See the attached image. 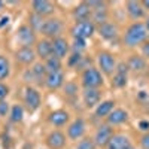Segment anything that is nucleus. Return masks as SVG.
I'll return each mask as SVG.
<instances>
[{"label":"nucleus","mask_w":149,"mask_h":149,"mask_svg":"<svg viewBox=\"0 0 149 149\" xmlns=\"http://www.w3.org/2000/svg\"><path fill=\"white\" fill-rule=\"evenodd\" d=\"M128 70H134V72H140L146 67V60L140 55H131L127 61Z\"/></svg>","instance_id":"26"},{"label":"nucleus","mask_w":149,"mask_h":149,"mask_svg":"<svg viewBox=\"0 0 149 149\" xmlns=\"http://www.w3.org/2000/svg\"><path fill=\"white\" fill-rule=\"evenodd\" d=\"M142 6H143V9L146 10H149V0H143V2H142Z\"/></svg>","instance_id":"43"},{"label":"nucleus","mask_w":149,"mask_h":149,"mask_svg":"<svg viewBox=\"0 0 149 149\" xmlns=\"http://www.w3.org/2000/svg\"><path fill=\"white\" fill-rule=\"evenodd\" d=\"M29 73H30L31 79H34V81H37V82H43V84H45V78H46V74H48V70H46L45 64H42V63H36V64H33V67L30 69Z\"/></svg>","instance_id":"25"},{"label":"nucleus","mask_w":149,"mask_h":149,"mask_svg":"<svg viewBox=\"0 0 149 149\" xmlns=\"http://www.w3.org/2000/svg\"><path fill=\"white\" fill-rule=\"evenodd\" d=\"M140 146L143 149H149V133H145L140 137Z\"/></svg>","instance_id":"38"},{"label":"nucleus","mask_w":149,"mask_h":149,"mask_svg":"<svg viewBox=\"0 0 149 149\" xmlns=\"http://www.w3.org/2000/svg\"><path fill=\"white\" fill-rule=\"evenodd\" d=\"M107 18H109V12H107V8L104 9H97V10H93V17H91V21L94 24H98V26H102V24L107 22Z\"/></svg>","instance_id":"29"},{"label":"nucleus","mask_w":149,"mask_h":149,"mask_svg":"<svg viewBox=\"0 0 149 149\" xmlns=\"http://www.w3.org/2000/svg\"><path fill=\"white\" fill-rule=\"evenodd\" d=\"M37 58L36 51L33 48H27V46H21L15 51V60L17 63H19L21 66H31L34 64V60Z\"/></svg>","instance_id":"9"},{"label":"nucleus","mask_w":149,"mask_h":149,"mask_svg":"<svg viewBox=\"0 0 149 149\" xmlns=\"http://www.w3.org/2000/svg\"><path fill=\"white\" fill-rule=\"evenodd\" d=\"M70 119V113L64 109H57V110H52L48 116V121L49 124H52L54 127H63L69 122Z\"/></svg>","instance_id":"18"},{"label":"nucleus","mask_w":149,"mask_h":149,"mask_svg":"<svg viewBox=\"0 0 149 149\" xmlns=\"http://www.w3.org/2000/svg\"><path fill=\"white\" fill-rule=\"evenodd\" d=\"M85 48H86V40L85 39H73V45H72L73 52H81Z\"/></svg>","instance_id":"33"},{"label":"nucleus","mask_w":149,"mask_h":149,"mask_svg":"<svg viewBox=\"0 0 149 149\" xmlns=\"http://www.w3.org/2000/svg\"><path fill=\"white\" fill-rule=\"evenodd\" d=\"M95 143H94V139H90V137H85L82 139L79 143H78V148L76 149H95Z\"/></svg>","instance_id":"32"},{"label":"nucleus","mask_w":149,"mask_h":149,"mask_svg":"<svg viewBox=\"0 0 149 149\" xmlns=\"http://www.w3.org/2000/svg\"><path fill=\"white\" fill-rule=\"evenodd\" d=\"M127 72H128L127 63L116 64L115 74H113V78H112V86H115V88H124V86L127 85Z\"/></svg>","instance_id":"14"},{"label":"nucleus","mask_w":149,"mask_h":149,"mask_svg":"<svg viewBox=\"0 0 149 149\" xmlns=\"http://www.w3.org/2000/svg\"><path fill=\"white\" fill-rule=\"evenodd\" d=\"M125 9H127V14L128 17L136 22L139 21L140 18L145 17V9L142 6V2H136V0H130V2L125 3Z\"/></svg>","instance_id":"21"},{"label":"nucleus","mask_w":149,"mask_h":149,"mask_svg":"<svg viewBox=\"0 0 149 149\" xmlns=\"http://www.w3.org/2000/svg\"><path fill=\"white\" fill-rule=\"evenodd\" d=\"M63 29H64V26L60 18H48V19H45V24H43L40 33L45 36V39L52 40L55 37H61Z\"/></svg>","instance_id":"3"},{"label":"nucleus","mask_w":149,"mask_h":149,"mask_svg":"<svg viewBox=\"0 0 149 149\" xmlns=\"http://www.w3.org/2000/svg\"><path fill=\"white\" fill-rule=\"evenodd\" d=\"M3 6H5V3H3V2H0V10L3 9Z\"/></svg>","instance_id":"45"},{"label":"nucleus","mask_w":149,"mask_h":149,"mask_svg":"<svg viewBox=\"0 0 149 149\" xmlns=\"http://www.w3.org/2000/svg\"><path fill=\"white\" fill-rule=\"evenodd\" d=\"M43 64H45L48 73H51V72H61V67H63V63H61V60H60L58 57H55V55L49 57Z\"/></svg>","instance_id":"28"},{"label":"nucleus","mask_w":149,"mask_h":149,"mask_svg":"<svg viewBox=\"0 0 149 149\" xmlns=\"http://www.w3.org/2000/svg\"><path fill=\"white\" fill-rule=\"evenodd\" d=\"M10 121L12 122H21L22 118H24V107L21 104H14L10 107Z\"/></svg>","instance_id":"31"},{"label":"nucleus","mask_w":149,"mask_h":149,"mask_svg":"<svg viewBox=\"0 0 149 149\" xmlns=\"http://www.w3.org/2000/svg\"><path fill=\"white\" fill-rule=\"evenodd\" d=\"M17 39L21 43V46H27L31 48V45L37 43L36 40V31L29 26V24H22L17 31Z\"/></svg>","instance_id":"6"},{"label":"nucleus","mask_w":149,"mask_h":149,"mask_svg":"<svg viewBox=\"0 0 149 149\" xmlns=\"http://www.w3.org/2000/svg\"><path fill=\"white\" fill-rule=\"evenodd\" d=\"M54 10H55L54 3L48 2V0H34V2H31V12H34V14L40 15L43 18L52 15Z\"/></svg>","instance_id":"12"},{"label":"nucleus","mask_w":149,"mask_h":149,"mask_svg":"<svg viewBox=\"0 0 149 149\" xmlns=\"http://www.w3.org/2000/svg\"><path fill=\"white\" fill-rule=\"evenodd\" d=\"M9 94V86L3 82H0V102H3Z\"/></svg>","instance_id":"36"},{"label":"nucleus","mask_w":149,"mask_h":149,"mask_svg":"<svg viewBox=\"0 0 149 149\" xmlns=\"http://www.w3.org/2000/svg\"><path fill=\"white\" fill-rule=\"evenodd\" d=\"M85 130H86V124H85L84 118H76L73 122L69 124V127H67V137L70 140H78V139H81L82 136L85 134Z\"/></svg>","instance_id":"10"},{"label":"nucleus","mask_w":149,"mask_h":149,"mask_svg":"<svg viewBox=\"0 0 149 149\" xmlns=\"http://www.w3.org/2000/svg\"><path fill=\"white\" fill-rule=\"evenodd\" d=\"M9 113V103L8 102H0V116H6Z\"/></svg>","instance_id":"37"},{"label":"nucleus","mask_w":149,"mask_h":149,"mask_svg":"<svg viewBox=\"0 0 149 149\" xmlns=\"http://www.w3.org/2000/svg\"><path fill=\"white\" fill-rule=\"evenodd\" d=\"M142 52H143V55H145V57H148V58H149V42H146V43L142 46Z\"/></svg>","instance_id":"40"},{"label":"nucleus","mask_w":149,"mask_h":149,"mask_svg":"<svg viewBox=\"0 0 149 149\" xmlns=\"http://www.w3.org/2000/svg\"><path fill=\"white\" fill-rule=\"evenodd\" d=\"M139 127H140L142 131L149 133V121H140V122H139Z\"/></svg>","instance_id":"39"},{"label":"nucleus","mask_w":149,"mask_h":149,"mask_svg":"<svg viewBox=\"0 0 149 149\" xmlns=\"http://www.w3.org/2000/svg\"><path fill=\"white\" fill-rule=\"evenodd\" d=\"M40 103H42V98H40L39 91H37L36 88H33V86H27L26 94H24V104H26L27 110L29 112H36L40 107Z\"/></svg>","instance_id":"7"},{"label":"nucleus","mask_w":149,"mask_h":149,"mask_svg":"<svg viewBox=\"0 0 149 149\" xmlns=\"http://www.w3.org/2000/svg\"><path fill=\"white\" fill-rule=\"evenodd\" d=\"M81 84L84 88H100L103 85L102 72L95 67H86L81 74Z\"/></svg>","instance_id":"2"},{"label":"nucleus","mask_w":149,"mask_h":149,"mask_svg":"<svg viewBox=\"0 0 149 149\" xmlns=\"http://www.w3.org/2000/svg\"><path fill=\"white\" fill-rule=\"evenodd\" d=\"M88 6L91 8V10H97V9H104L106 8V2H97V0H90Z\"/></svg>","instance_id":"35"},{"label":"nucleus","mask_w":149,"mask_h":149,"mask_svg":"<svg viewBox=\"0 0 149 149\" xmlns=\"http://www.w3.org/2000/svg\"><path fill=\"white\" fill-rule=\"evenodd\" d=\"M127 119H128V112L121 109V107H116V109L112 110L109 113V116L106 118V124L110 127H116V125L124 124Z\"/></svg>","instance_id":"17"},{"label":"nucleus","mask_w":149,"mask_h":149,"mask_svg":"<svg viewBox=\"0 0 149 149\" xmlns=\"http://www.w3.org/2000/svg\"><path fill=\"white\" fill-rule=\"evenodd\" d=\"M82 60V55H81V52H73L70 57H69V61H67V64L70 66V67H78V64H79V61Z\"/></svg>","instance_id":"34"},{"label":"nucleus","mask_w":149,"mask_h":149,"mask_svg":"<svg viewBox=\"0 0 149 149\" xmlns=\"http://www.w3.org/2000/svg\"><path fill=\"white\" fill-rule=\"evenodd\" d=\"M10 73V63L8 57L0 55V81H5Z\"/></svg>","instance_id":"30"},{"label":"nucleus","mask_w":149,"mask_h":149,"mask_svg":"<svg viewBox=\"0 0 149 149\" xmlns=\"http://www.w3.org/2000/svg\"><path fill=\"white\" fill-rule=\"evenodd\" d=\"M145 26H146V29H148V31H149V17L146 18V22H145Z\"/></svg>","instance_id":"44"},{"label":"nucleus","mask_w":149,"mask_h":149,"mask_svg":"<svg viewBox=\"0 0 149 149\" xmlns=\"http://www.w3.org/2000/svg\"><path fill=\"white\" fill-rule=\"evenodd\" d=\"M113 109H115V102L113 100H104V102H100V104H97L94 115H95V118H100V119L107 118L109 113Z\"/></svg>","instance_id":"24"},{"label":"nucleus","mask_w":149,"mask_h":149,"mask_svg":"<svg viewBox=\"0 0 149 149\" xmlns=\"http://www.w3.org/2000/svg\"><path fill=\"white\" fill-rule=\"evenodd\" d=\"M67 91H70L69 94H74V93H76V90H74V85H73V84H67V85H66V93H67Z\"/></svg>","instance_id":"42"},{"label":"nucleus","mask_w":149,"mask_h":149,"mask_svg":"<svg viewBox=\"0 0 149 149\" xmlns=\"http://www.w3.org/2000/svg\"><path fill=\"white\" fill-rule=\"evenodd\" d=\"M45 85L48 90H58L64 85V73L63 72H51L46 74Z\"/></svg>","instance_id":"19"},{"label":"nucleus","mask_w":149,"mask_h":149,"mask_svg":"<svg viewBox=\"0 0 149 149\" xmlns=\"http://www.w3.org/2000/svg\"><path fill=\"white\" fill-rule=\"evenodd\" d=\"M127 149H134V146H133V145H130V146H128Z\"/></svg>","instance_id":"46"},{"label":"nucleus","mask_w":149,"mask_h":149,"mask_svg":"<svg viewBox=\"0 0 149 149\" xmlns=\"http://www.w3.org/2000/svg\"><path fill=\"white\" fill-rule=\"evenodd\" d=\"M34 51H36L37 58H40V60L46 61L49 57H52V55H54V52H52V40H49V39L37 40Z\"/></svg>","instance_id":"15"},{"label":"nucleus","mask_w":149,"mask_h":149,"mask_svg":"<svg viewBox=\"0 0 149 149\" xmlns=\"http://www.w3.org/2000/svg\"><path fill=\"white\" fill-rule=\"evenodd\" d=\"M46 146L49 149H63L66 146V134L63 131H60V130H54L51 131L48 136H46Z\"/></svg>","instance_id":"11"},{"label":"nucleus","mask_w":149,"mask_h":149,"mask_svg":"<svg viewBox=\"0 0 149 149\" xmlns=\"http://www.w3.org/2000/svg\"><path fill=\"white\" fill-rule=\"evenodd\" d=\"M97 31H98V34H100L104 40H113V39H116V36L119 33L116 24L109 22V21L104 22V24H102V26H98Z\"/></svg>","instance_id":"22"},{"label":"nucleus","mask_w":149,"mask_h":149,"mask_svg":"<svg viewBox=\"0 0 149 149\" xmlns=\"http://www.w3.org/2000/svg\"><path fill=\"white\" fill-rule=\"evenodd\" d=\"M5 24H6V26L9 24V17H8V15H5V17L0 18V29H2V27L5 26Z\"/></svg>","instance_id":"41"},{"label":"nucleus","mask_w":149,"mask_h":149,"mask_svg":"<svg viewBox=\"0 0 149 149\" xmlns=\"http://www.w3.org/2000/svg\"><path fill=\"white\" fill-rule=\"evenodd\" d=\"M112 137H113V127L107 125V124H103V125L97 128V131L94 134V143H95V146L106 148Z\"/></svg>","instance_id":"8"},{"label":"nucleus","mask_w":149,"mask_h":149,"mask_svg":"<svg viewBox=\"0 0 149 149\" xmlns=\"http://www.w3.org/2000/svg\"><path fill=\"white\" fill-rule=\"evenodd\" d=\"M131 145L128 136L125 134H113V137L107 143L106 149H127Z\"/></svg>","instance_id":"23"},{"label":"nucleus","mask_w":149,"mask_h":149,"mask_svg":"<svg viewBox=\"0 0 149 149\" xmlns=\"http://www.w3.org/2000/svg\"><path fill=\"white\" fill-rule=\"evenodd\" d=\"M97 64H98V70L104 74H109V76L116 70V60L113 54L107 51H102L97 54Z\"/></svg>","instance_id":"5"},{"label":"nucleus","mask_w":149,"mask_h":149,"mask_svg":"<svg viewBox=\"0 0 149 149\" xmlns=\"http://www.w3.org/2000/svg\"><path fill=\"white\" fill-rule=\"evenodd\" d=\"M82 98L86 107H94L97 104H100L102 100V91L98 88H84Z\"/></svg>","instance_id":"16"},{"label":"nucleus","mask_w":149,"mask_h":149,"mask_svg":"<svg viewBox=\"0 0 149 149\" xmlns=\"http://www.w3.org/2000/svg\"><path fill=\"white\" fill-rule=\"evenodd\" d=\"M69 51H70V45L64 37H55V39H52V52L55 57L63 60L64 57H67Z\"/></svg>","instance_id":"20"},{"label":"nucleus","mask_w":149,"mask_h":149,"mask_svg":"<svg viewBox=\"0 0 149 149\" xmlns=\"http://www.w3.org/2000/svg\"><path fill=\"white\" fill-rule=\"evenodd\" d=\"M45 24V18L34 14V12H31V14H29V26L34 30V31H40L42 27Z\"/></svg>","instance_id":"27"},{"label":"nucleus","mask_w":149,"mask_h":149,"mask_svg":"<svg viewBox=\"0 0 149 149\" xmlns=\"http://www.w3.org/2000/svg\"><path fill=\"white\" fill-rule=\"evenodd\" d=\"M72 17L76 22H84V21H91V17H93V10L91 8L88 6L86 2H82L79 3L78 6H74L73 10H72Z\"/></svg>","instance_id":"13"},{"label":"nucleus","mask_w":149,"mask_h":149,"mask_svg":"<svg viewBox=\"0 0 149 149\" xmlns=\"http://www.w3.org/2000/svg\"><path fill=\"white\" fill-rule=\"evenodd\" d=\"M97 27L93 21H84V22H74V26L70 29V33L73 39H88L93 37L95 33Z\"/></svg>","instance_id":"4"},{"label":"nucleus","mask_w":149,"mask_h":149,"mask_svg":"<svg viewBox=\"0 0 149 149\" xmlns=\"http://www.w3.org/2000/svg\"><path fill=\"white\" fill-rule=\"evenodd\" d=\"M148 37H149V31L145 26V22L136 21L131 26H128V29L125 30V33L122 36V42L128 48H136V46L146 43Z\"/></svg>","instance_id":"1"}]
</instances>
